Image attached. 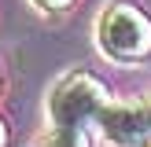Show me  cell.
<instances>
[{
  "label": "cell",
  "mask_w": 151,
  "mask_h": 147,
  "mask_svg": "<svg viewBox=\"0 0 151 147\" xmlns=\"http://www.w3.org/2000/svg\"><path fill=\"white\" fill-rule=\"evenodd\" d=\"M107 88L88 70H70L55 81L48 96V121L55 143H88L100 136V114L107 107Z\"/></svg>",
  "instance_id": "6da1fadb"
},
{
  "label": "cell",
  "mask_w": 151,
  "mask_h": 147,
  "mask_svg": "<svg viewBox=\"0 0 151 147\" xmlns=\"http://www.w3.org/2000/svg\"><path fill=\"white\" fill-rule=\"evenodd\" d=\"M96 44L107 59L137 66L151 59V15L140 4L114 0L96 19Z\"/></svg>",
  "instance_id": "7a4b0ae2"
},
{
  "label": "cell",
  "mask_w": 151,
  "mask_h": 147,
  "mask_svg": "<svg viewBox=\"0 0 151 147\" xmlns=\"http://www.w3.org/2000/svg\"><path fill=\"white\" fill-rule=\"evenodd\" d=\"M100 136L111 143H144L151 140V121L144 103L129 107V103H107L100 114Z\"/></svg>",
  "instance_id": "3957f363"
},
{
  "label": "cell",
  "mask_w": 151,
  "mask_h": 147,
  "mask_svg": "<svg viewBox=\"0 0 151 147\" xmlns=\"http://www.w3.org/2000/svg\"><path fill=\"white\" fill-rule=\"evenodd\" d=\"M33 4H41V7H66V4H74V0H33Z\"/></svg>",
  "instance_id": "277c9868"
},
{
  "label": "cell",
  "mask_w": 151,
  "mask_h": 147,
  "mask_svg": "<svg viewBox=\"0 0 151 147\" xmlns=\"http://www.w3.org/2000/svg\"><path fill=\"white\" fill-rule=\"evenodd\" d=\"M7 143V129H4V121H0V147Z\"/></svg>",
  "instance_id": "5b68a950"
},
{
  "label": "cell",
  "mask_w": 151,
  "mask_h": 147,
  "mask_svg": "<svg viewBox=\"0 0 151 147\" xmlns=\"http://www.w3.org/2000/svg\"><path fill=\"white\" fill-rule=\"evenodd\" d=\"M144 110H147V121H151V99H147V103H144Z\"/></svg>",
  "instance_id": "8992f818"
}]
</instances>
